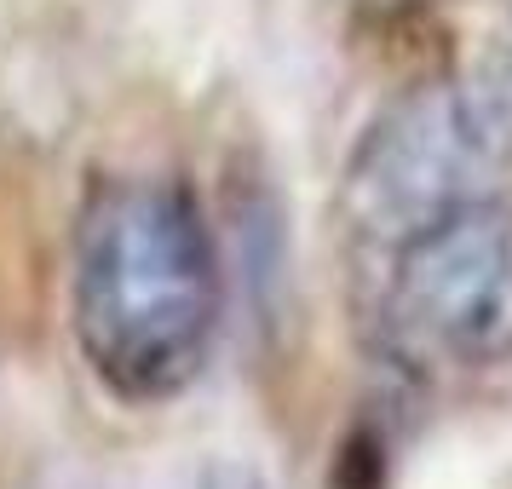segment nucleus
<instances>
[{"instance_id": "nucleus-1", "label": "nucleus", "mask_w": 512, "mask_h": 489, "mask_svg": "<svg viewBox=\"0 0 512 489\" xmlns=\"http://www.w3.org/2000/svg\"><path fill=\"white\" fill-rule=\"evenodd\" d=\"M225 277L208 213L173 173H110L87 190L70 259L75 351L104 392L156 409L213 357Z\"/></svg>"}, {"instance_id": "nucleus-2", "label": "nucleus", "mask_w": 512, "mask_h": 489, "mask_svg": "<svg viewBox=\"0 0 512 489\" xmlns=\"http://www.w3.org/2000/svg\"><path fill=\"white\" fill-rule=\"evenodd\" d=\"M374 328L415 369L512 363V208L484 196L380 248Z\"/></svg>"}, {"instance_id": "nucleus-6", "label": "nucleus", "mask_w": 512, "mask_h": 489, "mask_svg": "<svg viewBox=\"0 0 512 489\" xmlns=\"http://www.w3.org/2000/svg\"><path fill=\"white\" fill-rule=\"evenodd\" d=\"M369 12H386V18H403V12H426V6H438V0H363Z\"/></svg>"}, {"instance_id": "nucleus-5", "label": "nucleus", "mask_w": 512, "mask_h": 489, "mask_svg": "<svg viewBox=\"0 0 512 489\" xmlns=\"http://www.w3.org/2000/svg\"><path fill=\"white\" fill-rule=\"evenodd\" d=\"M202 489H271V478H265V466L242 461V455H225V461L208 466Z\"/></svg>"}, {"instance_id": "nucleus-3", "label": "nucleus", "mask_w": 512, "mask_h": 489, "mask_svg": "<svg viewBox=\"0 0 512 489\" xmlns=\"http://www.w3.org/2000/svg\"><path fill=\"white\" fill-rule=\"evenodd\" d=\"M512 139L484 110L472 81H426L392 98L357 139L340 185L351 236L380 254L443 213L484 202Z\"/></svg>"}, {"instance_id": "nucleus-4", "label": "nucleus", "mask_w": 512, "mask_h": 489, "mask_svg": "<svg viewBox=\"0 0 512 489\" xmlns=\"http://www.w3.org/2000/svg\"><path fill=\"white\" fill-rule=\"evenodd\" d=\"M386 443H380V432H357V438L346 443V455H340V478H334V489H380L386 484Z\"/></svg>"}]
</instances>
